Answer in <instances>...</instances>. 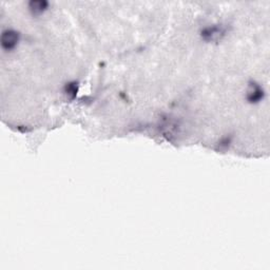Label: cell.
Instances as JSON below:
<instances>
[{"label": "cell", "instance_id": "5b68a950", "mask_svg": "<svg viewBox=\"0 0 270 270\" xmlns=\"http://www.w3.org/2000/svg\"><path fill=\"white\" fill-rule=\"evenodd\" d=\"M78 84L75 83V82H72V83H68L65 87V93L67 96L70 98V99H73L76 97L77 95V92H78Z\"/></svg>", "mask_w": 270, "mask_h": 270}, {"label": "cell", "instance_id": "3957f363", "mask_svg": "<svg viewBox=\"0 0 270 270\" xmlns=\"http://www.w3.org/2000/svg\"><path fill=\"white\" fill-rule=\"evenodd\" d=\"M226 33L225 29L222 26H210L202 30V38L206 42H216L221 39Z\"/></svg>", "mask_w": 270, "mask_h": 270}, {"label": "cell", "instance_id": "7a4b0ae2", "mask_svg": "<svg viewBox=\"0 0 270 270\" xmlns=\"http://www.w3.org/2000/svg\"><path fill=\"white\" fill-rule=\"evenodd\" d=\"M265 97V91L263 87H261L256 82H250L247 90V95H246V98H247L248 102L252 105H256L261 102Z\"/></svg>", "mask_w": 270, "mask_h": 270}, {"label": "cell", "instance_id": "6da1fadb", "mask_svg": "<svg viewBox=\"0 0 270 270\" xmlns=\"http://www.w3.org/2000/svg\"><path fill=\"white\" fill-rule=\"evenodd\" d=\"M20 41V34L12 29H7L1 34V46L4 51H12Z\"/></svg>", "mask_w": 270, "mask_h": 270}, {"label": "cell", "instance_id": "277c9868", "mask_svg": "<svg viewBox=\"0 0 270 270\" xmlns=\"http://www.w3.org/2000/svg\"><path fill=\"white\" fill-rule=\"evenodd\" d=\"M47 9H49V2L45 0H36L29 3V10L34 16L44 14Z\"/></svg>", "mask_w": 270, "mask_h": 270}]
</instances>
